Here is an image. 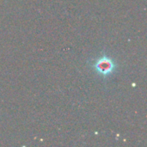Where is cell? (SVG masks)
I'll return each instance as SVG.
<instances>
[{
	"mask_svg": "<svg viewBox=\"0 0 147 147\" xmlns=\"http://www.w3.org/2000/svg\"><path fill=\"white\" fill-rule=\"evenodd\" d=\"M115 65L113 60L108 57H102L98 59L94 65L96 71L103 76H108L112 73L115 70Z\"/></svg>",
	"mask_w": 147,
	"mask_h": 147,
	"instance_id": "obj_1",
	"label": "cell"
}]
</instances>
